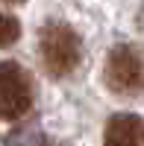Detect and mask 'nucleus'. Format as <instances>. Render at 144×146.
Returning <instances> with one entry per match:
<instances>
[{
    "label": "nucleus",
    "instance_id": "7ed1b4c3",
    "mask_svg": "<svg viewBox=\"0 0 144 146\" xmlns=\"http://www.w3.org/2000/svg\"><path fill=\"white\" fill-rule=\"evenodd\" d=\"M32 108V79L15 62H0V123L21 120Z\"/></svg>",
    "mask_w": 144,
    "mask_h": 146
},
{
    "label": "nucleus",
    "instance_id": "39448f33",
    "mask_svg": "<svg viewBox=\"0 0 144 146\" xmlns=\"http://www.w3.org/2000/svg\"><path fill=\"white\" fill-rule=\"evenodd\" d=\"M21 38V23L12 15H0V47H12Z\"/></svg>",
    "mask_w": 144,
    "mask_h": 146
},
{
    "label": "nucleus",
    "instance_id": "f257e3e1",
    "mask_svg": "<svg viewBox=\"0 0 144 146\" xmlns=\"http://www.w3.org/2000/svg\"><path fill=\"white\" fill-rule=\"evenodd\" d=\"M38 56L50 76H68L79 64V35L62 21H50L38 35Z\"/></svg>",
    "mask_w": 144,
    "mask_h": 146
},
{
    "label": "nucleus",
    "instance_id": "20e7f679",
    "mask_svg": "<svg viewBox=\"0 0 144 146\" xmlns=\"http://www.w3.org/2000/svg\"><path fill=\"white\" fill-rule=\"evenodd\" d=\"M141 131V120L135 114H115L106 126L103 146H138Z\"/></svg>",
    "mask_w": 144,
    "mask_h": 146
},
{
    "label": "nucleus",
    "instance_id": "423d86ee",
    "mask_svg": "<svg viewBox=\"0 0 144 146\" xmlns=\"http://www.w3.org/2000/svg\"><path fill=\"white\" fill-rule=\"evenodd\" d=\"M6 3H21V0H6Z\"/></svg>",
    "mask_w": 144,
    "mask_h": 146
},
{
    "label": "nucleus",
    "instance_id": "f03ea898",
    "mask_svg": "<svg viewBox=\"0 0 144 146\" xmlns=\"http://www.w3.org/2000/svg\"><path fill=\"white\" fill-rule=\"evenodd\" d=\"M103 82L112 94H121V96L141 94L144 91V53L129 44L112 47V53L106 56Z\"/></svg>",
    "mask_w": 144,
    "mask_h": 146
}]
</instances>
